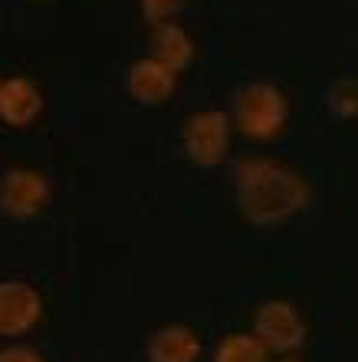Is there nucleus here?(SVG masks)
I'll return each mask as SVG.
<instances>
[{"label": "nucleus", "instance_id": "obj_10", "mask_svg": "<svg viewBox=\"0 0 358 362\" xmlns=\"http://www.w3.org/2000/svg\"><path fill=\"white\" fill-rule=\"evenodd\" d=\"M151 59L178 76L181 69H188V63L194 59V40L188 37V30L171 23V20L158 23L155 33H151Z\"/></svg>", "mask_w": 358, "mask_h": 362}, {"label": "nucleus", "instance_id": "obj_3", "mask_svg": "<svg viewBox=\"0 0 358 362\" xmlns=\"http://www.w3.org/2000/svg\"><path fill=\"white\" fill-rule=\"evenodd\" d=\"M253 336L266 353L290 356L306 339V323L290 300H266L253 316Z\"/></svg>", "mask_w": 358, "mask_h": 362}, {"label": "nucleus", "instance_id": "obj_12", "mask_svg": "<svg viewBox=\"0 0 358 362\" xmlns=\"http://www.w3.org/2000/svg\"><path fill=\"white\" fill-rule=\"evenodd\" d=\"M138 4H142L145 20L158 27V23H168L171 17H178L181 7H184L188 0H138Z\"/></svg>", "mask_w": 358, "mask_h": 362}, {"label": "nucleus", "instance_id": "obj_5", "mask_svg": "<svg viewBox=\"0 0 358 362\" xmlns=\"http://www.w3.org/2000/svg\"><path fill=\"white\" fill-rule=\"evenodd\" d=\"M49 204V181L33 168H10L0 178V211L7 218H37Z\"/></svg>", "mask_w": 358, "mask_h": 362}, {"label": "nucleus", "instance_id": "obj_7", "mask_svg": "<svg viewBox=\"0 0 358 362\" xmlns=\"http://www.w3.org/2000/svg\"><path fill=\"white\" fill-rule=\"evenodd\" d=\"M43 112V95H40L37 83H30L27 76H10L0 83V119L13 129H27L33 125Z\"/></svg>", "mask_w": 358, "mask_h": 362}, {"label": "nucleus", "instance_id": "obj_9", "mask_svg": "<svg viewBox=\"0 0 358 362\" xmlns=\"http://www.w3.org/2000/svg\"><path fill=\"white\" fill-rule=\"evenodd\" d=\"M145 356H148V362H198L201 336L184 323L161 326L148 336Z\"/></svg>", "mask_w": 358, "mask_h": 362}, {"label": "nucleus", "instance_id": "obj_13", "mask_svg": "<svg viewBox=\"0 0 358 362\" xmlns=\"http://www.w3.org/2000/svg\"><path fill=\"white\" fill-rule=\"evenodd\" d=\"M0 362H47L37 349H30V346H7V349H0Z\"/></svg>", "mask_w": 358, "mask_h": 362}, {"label": "nucleus", "instance_id": "obj_4", "mask_svg": "<svg viewBox=\"0 0 358 362\" xmlns=\"http://www.w3.org/2000/svg\"><path fill=\"white\" fill-rule=\"evenodd\" d=\"M230 148V115L220 109L194 112L184 122V152L201 168H214L227 158Z\"/></svg>", "mask_w": 358, "mask_h": 362}, {"label": "nucleus", "instance_id": "obj_6", "mask_svg": "<svg viewBox=\"0 0 358 362\" xmlns=\"http://www.w3.org/2000/svg\"><path fill=\"white\" fill-rule=\"evenodd\" d=\"M43 316V296L37 286L23 280H4L0 284V336H23L40 323Z\"/></svg>", "mask_w": 358, "mask_h": 362}, {"label": "nucleus", "instance_id": "obj_1", "mask_svg": "<svg viewBox=\"0 0 358 362\" xmlns=\"http://www.w3.org/2000/svg\"><path fill=\"white\" fill-rule=\"evenodd\" d=\"M309 181L273 158H246L237 165V204L250 224L273 228L309 208Z\"/></svg>", "mask_w": 358, "mask_h": 362}, {"label": "nucleus", "instance_id": "obj_14", "mask_svg": "<svg viewBox=\"0 0 358 362\" xmlns=\"http://www.w3.org/2000/svg\"><path fill=\"white\" fill-rule=\"evenodd\" d=\"M280 362H299V359H296V356H283V359H280Z\"/></svg>", "mask_w": 358, "mask_h": 362}, {"label": "nucleus", "instance_id": "obj_2", "mask_svg": "<svg viewBox=\"0 0 358 362\" xmlns=\"http://www.w3.org/2000/svg\"><path fill=\"white\" fill-rule=\"evenodd\" d=\"M286 95L273 83H250L234 99V125L246 139L266 142L286 125Z\"/></svg>", "mask_w": 358, "mask_h": 362}, {"label": "nucleus", "instance_id": "obj_11", "mask_svg": "<svg viewBox=\"0 0 358 362\" xmlns=\"http://www.w3.org/2000/svg\"><path fill=\"white\" fill-rule=\"evenodd\" d=\"M214 362H270V353L256 343L253 333H230L217 343Z\"/></svg>", "mask_w": 358, "mask_h": 362}, {"label": "nucleus", "instance_id": "obj_8", "mask_svg": "<svg viewBox=\"0 0 358 362\" xmlns=\"http://www.w3.org/2000/svg\"><path fill=\"white\" fill-rule=\"evenodd\" d=\"M125 86H129V95H132L135 103H142V105H161V103H168V99H171L174 86H178V76L148 57V59H138V63H132V69H129V79H125Z\"/></svg>", "mask_w": 358, "mask_h": 362}]
</instances>
